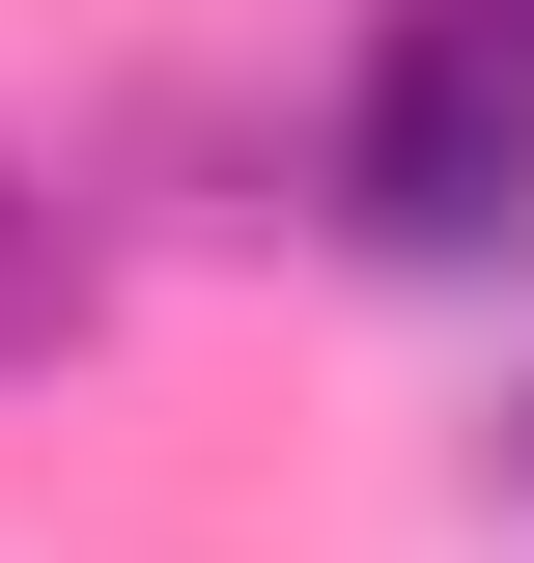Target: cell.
I'll list each match as a JSON object with an SVG mask.
<instances>
[{
    "label": "cell",
    "mask_w": 534,
    "mask_h": 563,
    "mask_svg": "<svg viewBox=\"0 0 534 563\" xmlns=\"http://www.w3.org/2000/svg\"><path fill=\"white\" fill-rule=\"evenodd\" d=\"M310 198L394 282H507L534 254V0H366V57L310 113Z\"/></svg>",
    "instance_id": "1"
},
{
    "label": "cell",
    "mask_w": 534,
    "mask_h": 563,
    "mask_svg": "<svg viewBox=\"0 0 534 563\" xmlns=\"http://www.w3.org/2000/svg\"><path fill=\"white\" fill-rule=\"evenodd\" d=\"M85 310H113V225H85V169H29V141H0V395H29V366H85Z\"/></svg>",
    "instance_id": "2"
},
{
    "label": "cell",
    "mask_w": 534,
    "mask_h": 563,
    "mask_svg": "<svg viewBox=\"0 0 534 563\" xmlns=\"http://www.w3.org/2000/svg\"><path fill=\"white\" fill-rule=\"evenodd\" d=\"M507 451H534V395H507Z\"/></svg>",
    "instance_id": "3"
}]
</instances>
